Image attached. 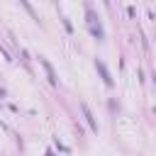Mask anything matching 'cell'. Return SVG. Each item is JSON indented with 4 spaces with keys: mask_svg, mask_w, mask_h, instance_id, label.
I'll return each instance as SVG.
<instances>
[{
    "mask_svg": "<svg viewBox=\"0 0 156 156\" xmlns=\"http://www.w3.org/2000/svg\"><path fill=\"white\" fill-rule=\"evenodd\" d=\"M95 66H98V68H100V73H102V78H105V83H107V85H110V83H112V78H110V73H107V68H105V66H102V61H95Z\"/></svg>",
    "mask_w": 156,
    "mask_h": 156,
    "instance_id": "obj_1",
    "label": "cell"
},
{
    "mask_svg": "<svg viewBox=\"0 0 156 156\" xmlns=\"http://www.w3.org/2000/svg\"><path fill=\"white\" fill-rule=\"evenodd\" d=\"M80 107H83V112H85V119H88V122H90V127H93V129H95V132H98V124H95V122H93V115H90V110H88V105H85V102H83V105H80Z\"/></svg>",
    "mask_w": 156,
    "mask_h": 156,
    "instance_id": "obj_2",
    "label": "cell"
}]
</instances>
